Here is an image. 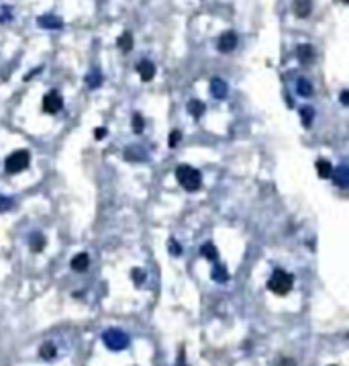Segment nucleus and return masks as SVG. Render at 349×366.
Masks as SVG:
<instances>
[{"mask_svg":"<svg viewBox=\"0 0 349 366\" xmlns=\"http://www.w3.org/2000/svg\"><path fill=\"white\" fill-rule=\"evenodd\" d=\"M102 342H104V346H107L109 350L121 352V350H125L127 346H129V336H127L125 331L112 327V329H107L102 334Z\"/></svg>","mask_w":349,"mask_h":366,"instance_id":"4","label":"nucleus"},{"mask_svg":"<svg viewBox=\"0 0 349 366\" xmlns=\"http://www.w3.org/2000/svg\"><path fill=\"white\" fill-rule=\"evenodd\" d=\"M347 102H349V92L343 90V92H341V105H347Z\"/></svg>","mask_w":349,"mask_h":366,"instance_id":"30","label":"nucleus"},{"mask_svg":"<svg viewBox=\"0 0 349 366\" xmlns=\"http://www.w3.org/2000/svg\"><path fill=\"white\" fill-rule=\"evenodd\" d=\"M29 246H31L33 252H41V250L45 248V237H43V233H31Z\"/></svg>","mask_w":349,"mask_h":366,"instance_id":"20","label":"nucleus"},{"mask_svg":"<svg viewBox=\"0 0 349 366\" xmlns=\"http://www.w3.org/2000/svg\"><path fill=\"white\" fill-rule=\"evenodd\" d=\"M116 45H119V49H123V51H131L133 49V35L129 31L123 33V35L119 37V41H116Z\"/></svg>","mask_w":349,"mask_h":366,"instance_id":"19","label":"nucleus"},{"mask_svg":"<svg viewBox=\"0 0 349 366\" xmlns=\"http://www.w3.org/2000/svg\"><path fill=\"white\" fill-rule=\"evenodd\" d=\"M168 248L172 250V254H174V256H180V252H182V248H180V244H178V242H176V239H174V237H172V239H170V242H168Z\"/></svg>","mask_w":349,"mask_h":366,"instance_id":"27","label":"nucleus"},{"mask_svg":"<svg viewBox=\"0 0 349 366\" xmlns=\"http://www.w3.org/2000/svg\"><path fill=\"white\" fill-rule=\"evenodd\" d=\"M343 2H349V0H343Z\"/></svg>","mask_w":349,"mask_h":366,"instance_id":"33","label":"nucleus"},{"mask_svg":"<svg viewBox=\"0 0 349 366\" xmlns=\"http://www.w3.org/2000/svg\"><path fill=\"white\" fill-rule=\"evenodd\" d=\"M213 280H217V282H227L229 280V272L223 264H217L213 268Z\"/></svg>","mask_w":349,"mask_h":366,"instance_id":"21","label":"nucleus"},{"mask_svg":"<svg viewBox=\"0 0 349 366\" xmlns=\"http://www.w3.org/2000/svg\"><path fill=\"white\" fill-rule=\"evenodd\" d=\"M39 354L45 360H53L57 356V348H55V344H51V342H45V344L39 348Z\"/></svg>","mask_w":349,"mask_h":366,"instance_id":"15","label":"nucleus"},{"mask_svg":"<svg viewBox=\"0 0 349 366\" xmlns=\"http://www.w3.org/2000/svg\"><path fill=\"white\" fill-rule=\"evenodd\" d=\"M237 43H239V39H237V35L233 31H225L223 35L218 37V51H223V53H229V51H233L237 47Z\"/></svg>","mask_w":349,"mask_h":366,"instance_id":"6","label":"nucleus"},{"mask_svg":"<svg viewBox=\"0 0 349 366\" xmlns=\"http://www.w3.org/2000/svg\"><path fill=\"white\" fill-rule=\"evenodd\" d=\"M317 172H319V176H321V178H329V176H331V172H333V166H331L329 160H325V158L317 160Z\"/></svg>","mask_w":349,"mask_h":366,"instance_id":"14","label":"nucleus"},{"mask_svg":"<svg viewBox=\"0 0 349 366\" xmlns=\"http://www.w3.org/2000/svg\"><path fill=\"white\" fill-rule=\"evenodd\" d=\"M143 127H145L143 117L139 115V113H135V115H133V131H135V133H141V131H143Z\"/></svg>","mask_w":349,"mask_h":366,"instance_id":"24","label":"nucleus"},{"mask_svg":"<svg viewBox=\"0 0 349 366\" xmlns=\"http://www.w3.org/2000/svg\"><path fill=\"white\" fill-rule=\"evenodd\" d=\"M292 287H294V276L290 272H286V270H274V274L270 276V280H267V289H270L272 293H276V295H288L290 291H292Z\"/></svg>","mask_w":349,"mask_h":366,"instance_id":"2","label":"nucleus"},{"mask_svg":"<svg viewBox=\"0 0 349 366\" xmlns=\"http://www.w3.org/2000/svg\"><path fill=\"white\" fill-rule=\"evenodd\" d=\"M37 23H39V27H43V29H62L64 27L62 19H57L53 15H43V17L37 19Z\"/></svg>","mask_w":349,"mask_h":366,"instance_id":"10","label":"nucleus"},{"mask_svg":"<svg viewBox=\"0 0 349 366\" xmlns=\"http://www.w3.org/2000/svg\"><path fill=\"white\" fill-rule=\"evenodd\" d=\"M296 90L300 96H310L312 94V84L308 82L306 78H298L296 80Z\"/></svg>","mask_w":349,"mask_h":366,"instance_id":"17","label":"nucleus"},{"mask_svg":"<svg viewBox=\"0 0 349 366\" xmlns=\"http://www.w3.org/2000/svg\"><path fill=\"white\" fill-rule=\"evenodd\" d=\"M200 254H202L204 258H208V260H217V258H218V252H217L215 244H204V246L200 248Z\"/></svg>","mask_w":349,"mask_h":366,"instance_id":"22","label":"nucleus"},{"mask_svg":"<svg viewBox=\"0 0 349 366\" xmlns=\"http://www.w3.org/2000/svg\"><path fill=\"white\" fill-rule=\"evenodd\" d=\"M13 209V199H8V197H2L0 194V213H4V211H10Z\"/></svg>","mask_w":349,"mask_h":366,"instance_id":"26","label":"nucleus"},{"mask_svg":"<svg viewBox=\"0 0 349 366\" xmlns=\"http://www.w3.org/2000/svg\"><path fill=\"white\" fill-rule=\"evenodd\" d=\"M88 266H90V258H88V254H84V252L72 258V268L76 272H86Z\"/></svg>","mask_w":349,"mask_h":366,"instance_id":"12","label":"nucleus"},{"mask_svg":"<svg viewBox=\"0 0 349 366\" xmlns=\"http://www.w3.org/2000/svg\"><path fill=\"white\" fill-rule=\"evenodd\" d=\"M100 80H102V78H100V72L94 70V72H90V74L86 76V84H88L90 88H96V86H100Z\"/></svg>","mask_w":349,"mask_h":366,"instance_id":"23","label":"nucleus"},{"mask_svg":"<svg viewBox=\"0 0 349 366\" xmlns=\"http://www.w3.org/2000/svg\"><path fill=\"white\" fill-rule=\"evenodd\" d=\"M211 94L218 100H223L227 94H229V86L225 80H220V78H213L211 80Z\"/></svg>","mask_w":349,"mask_h":366,"instance_id":"8","label":"nucleus"},{"mask_svg":"<svg viewBox=\"0 0 349 366\" xmlns=\"http://www.w3.org/2000/svg\"><path fill=\"white\" fill-rule=\"evenodd\" d=\"M94 135H96V139H104V137H107V129H104V127H98V129L94 131Z\"/></svg>","mask_w":349,"mask_h":366,"instance_id":"29","label":"nucleus"},{"mask_svg":"<svg viewBox=\"0 0 349 366\" xmlns=\"http://www.w3.org/2000/svg\"><path fill=\"white\" fill-rule=\"evenodd\" d=\"M178 366H184V356L180 354V358H178Z\"/></svg>","mask_w":349,"mask_h":366,"instance_id":"32","label":"nucleus"},{"mask_svg":"<svg viewBox=\"0 0 349 366\" xmlns=\"http://www.w3.org/2000/svg\"><path fill=\"white\" fill-rule=\"evenodd\" d=\"M29 162H31V154L27 150H17L4 160V170L8 174H17V172L27 170Z\"/></svg>","mask_w":349,"mask_h":366,"instance_id":"3","label":"nucleus"},{"mask_svg":"<svg viewBox=\"0 0 349 366\" xmlns=\"http://www.w3.org/2000/svg\"><path fill=\"white\" fill-rule=\"evenodd\" d=\"M176 178L180 182V186L186 188L188 192H196L202 186V176L196 168L188 166V164H182L176 168Z\"/></svg>","mask_w":349,"mask_h":366,"instance_id":"1","label":"nucleus"},{"mask_svg":"<svg viewBox=\"0 0 349 366\" xmlns=\"http://www.w3.org/2000/svg\"><path fill=\"white\" fill-rule=\"evenodd\" d=\"M300 119H302V125H305V127H310L312 121H315V109H312V107H302L300 109Z\"/></svg>","mask_w":349,"mask_h":366,"instance_id":"18","label":"nucleus"},{"mask_svg":"<svg viewBox=\"0 0 349 366\" xmlns=\"http://www.w3.org/2000/svg\"><path fill=\"white\" fill-rule=\"evenodd\" d=\"M204 111H206V107L202 105L200 100H190V102H188V113H190L194 119H200V117L204 115Z\"/></svg>","mask_w":349,"mask_h":366,"instance_id":"16","label":"nucleus"},{"mask_svg":"<svg viewBox=\"0 0 349 366\" xmlns=\"http://www.w3.org/2000/svg\"><path fill=\"white\" fill-rule=\"evenodd\" d=\"M180 139H182V133H180L178 129H176V131H172L170 137H168V145H170V147H176V145L180 143Z\"/></svg>","mask_w":349,"mask_h":366,"instance_id":"25","label":"nucleus"},{"mask_svg":"<svg viewBox=\"0 0 349 366\" xmlns=\"http://www.w3.org/2000/svg\"><path fill=\"white\" fill-rule=\"evenodd\" d=\"M131 276H133V280H135L137 284H143V280H145V272H143V270H137V268H135V270L131 272Z\"/></svg>","mask_w":349,"mask_h":366,"instance_id":"28","label":"nucleus"},{"mask_svg":"<svg viewBox=\"0 0 349 366\" xmlns=\"http://www.w3.org/2000/svg\"><path fill=\"white\" fill-rule=\"evenodd\" d=\"M296 53H298V60H300V62H305V64L312 62V58H315V49H312V45H308V43L298 45Z\"/></svg>","mask_w":349,"mask_h":366,"instance_id":"13","label":"nucleus"},{"mask_svg":"<svg viewBox=\"0 0 349 366\" xmlns=\"http://www.w3.org/2000/svg\"><path fill=\"white\" fill-rule=\"evenodd\" d=\"M292 8H294V15H296V17L305 19V17H308V15H310V10H312V2H310V0H294Z\"/></svg>","mask_w":349,"mask_h":366,"instance_id":"11","label":"nucleus"},{"mask_svg":"<svg viewBox=\"0 0 349 366\" xmlns=\"http://www.w3.org/2000/svg\"><path fill=\"white\" fill-rule=\"evenodd\" d=\"M331 176H333V182L339 188H347L349 186V168L347 166H339V168H335L333 172H331Z\"/></svg>","mask_w":349,"mask_h":366,"instance_id":"7","label":"nucleus"},{"mask_svg":"<svg viewBox=\"0 0 349 366\" xmlns=\"http://www.w3.org/2000/svg\"><path fill=\"white\" fill-rule=\"evenodd\" d=\"M137 72H139V76H141L143 82H149V80H153V76H155V66L149 60H141L137 64Z\"/></svg>","mask_w":349,"mask_h":366,"instance_id":"9","label":"nucleus"},{"mask_svg":"<svg viewBox=\"0 0 349 366\" xmlns=\"http://www.w3.org/2000/svg\"><path fill=\"white\" fill-rule=\"evenodd\" d=\"M280 366H294V362H292V360H282Z\"/></svg>","mask_w":349,"mask_h":366,"instance_id":"31","label":"nucleus"},{"mask_svg":"<svg viewBox=\"0 0 349 366\" xmlns=\"http://www.w3.org/2000/svg\"><path fill=\"white\" fill-rule=\"evenodd\" d=\"M64 109V98L57 94V92H47L43 96V111L49 113V115H55Z\"/></svg>","mask_w":349,"mask_h":366,"instance_id":"5","label":"nucleus"}]
</instances>
